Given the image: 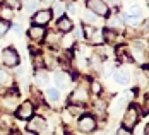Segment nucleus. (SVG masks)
<instances>
[{
    "label": "nucleus",
    "instance_id": "obj_16",
    "mask_svg": "<svg viewBox=\"0 0 149 135\" xmlns=\"http://www.w3.org/2000/svg\"><path fill=\"white\" fill-rule=\"evenodd\" d=\"M72 28L74 26H72L70 17H65V15L58 17V21H57V31H60V33H70Z\"/></svg>",
    "mask_w": 149,
    "mask_h": 135
},
{
    "label": "nucleus",
    "instance_id": "obj_31",
    "mask_svg": "<svg viewBox=\"0 0 149 135\" xmlns=\"http://www.w3.org/2000/svg\"><path fill=\"white\" fill-rule=\"evenodd\" d=\"M5 5L9 7V9H21V5H22V2L21 0H5Z\"/></svg>",
    "mask_w": 149,
    "mask_h": 135
},
{
    "label": "nucleus",
    "instance_id": "obj_9",
    "mask_svg": "<svg viewBox=\"0 0 149 135\" xmlns=\"http://www.w3.org/2000/svg\"><path fill=\"white\" fill-rule=\"evenodd\" d=\"M46 128V120L40 115H33L29 118V123H28V132H33V134H41Z\"/></svg>",
    "mask_w": 149,
    "mask_h": 135
},
{
    "label": "nucleus",
    "instance_id": "obj_38",
    "mask_svg": "<svg viewBox=\"0 0 149 135\" xmlns=\"http://www.w3.org/2000/svg\"><path fill=\"white\" fill-rule=\"evenodd\" d=\"M10 132H9V128L3 125V123H0V135H9Z\"/></svg>",
    "mask_w": 149,
    "mask_h": 135
},
{
    "label": "nucleus",
    "instance_id": "obj_10",
    "mask_svg": "<svg viewBox=\"0 0 149 135\" xmlns=\"http://www.w3.org/2000/svg\"><path fill=\"white\" fill-rule=\"evenodd\" d=\"M129 94H122L118 98H115V101H113V105H111V115L113 116H120L123 111H125V108H127V101H129Z\"/></svg>",
    "mask_w": 149,
    "mask_h": 135
},
{
    "label": "nucleus",
    "instance_id": "obj_28",
    "mask_svg": "<svg viewBox=\"0 0 149 135\" xmlns=\"http://www.w3.org/2000/svg\"><path fill=\"white\" fill-rule=\"evenodd\" d=\"M101 91H103L101 82H98L96 79H93V80H91V92H93L94 96H100V94H101Z\"/></svg>",
    "mask_w": 149,
    "mask_h": 135
},
{
    "label": "nucleus",
    "instance_id": "obj_18",
    "mask_svg": "<svg viewBox=\"0 0 149 135\" xmlns=\"http://www.w3.org/2000/svg\"><path fill=\"white\" fill-rule=\"evenodd\" d=\"M31 63L36 70H43L45 69V60H43V53L41 51H36L31 55Z\"/></svg>",
    "mask_w": 149,
    "mask_h": 135
},
{
    "label": "nucleus",
    "instance_id": "obj_29",
    "mask_svg": "<svg viewBox=\"0 0 149 135\" xmlns=\"http://www.w3.org/2000/svg\"><path fill=\"white\" fill-rule=\"evenodd\" d=\"M38 7H40V0H29V3H28V7H26L28 15H33L38 10Z\"/></svg>",
    "mask_w": 149,
    "mask_h": 135
},
{
    "label": "nucleus",
    "instance_id": "obj_3",
    "mask_svg": "<svg viewBox=\"0 0 149 135\" xmlns=\"http://www.w3.org/2000/svg\"><path fill=\"white\" fill-rule=\"evenodd\" d=\"M0 58H2V63H3L5 67H17V65H19V62H21L19 51H17L15 48H12V46H9V48L2 50Z\"/></svg>",
    "mask_w": 149,
    "mask_h": 135
},
{
    "label": "nucleus",
    "instance_id": "obj_21",
    "mask_svg": "<svg viewBox=\"0 0 149 135\" xmlns=\"http://www.w3.org/2000/svg\"><path fill=\"white\" fill-rule=\"evenodd\" d=\"M34 80H36V86L45 87L50 79H48V74H45L43 70H36V77H34Z\"/></svg>",
    "mask_w": 149,
    "mask_h": 135
},
{
    "label": "nucleus",
    "instance_id": "obj_32",
    "mask_svg": "<svg viewBox=\"0 0 149 135\" xmlns=\"http://www.w3.org/2000/svg\"><path fill=\"white\" fill-rule=\"evenodd\" d=\"M142 14V9L139 7V5H130V9H129V15H135V17H141Z\"/></svg>",
    "mask_w": 149,
    "mask_h": 135
},
{
    "label": "nucleus",
    "instance_id": "obj_39",
    "mask_svg": "<svg viewBox=\"0 0 149 135\" xmlns=\"http://www.w3.org/2000/svg\"><path fill=\"white\" fill-rule=\"evenodd\" d=\"M144 135H149V123H146V127H144Z\"/></svg>",
    "mask_w": 149,
    "mask_h": 135
},
{
    "label": "nucleus",
    "instance_id": "obj_34",
    "mask_svg": "<svg viewBox=\"0 0 149 135\" xmlns=\"http://www.w3.org/2000/svg\"><path fill=\"white\" fill-rule=\"evenodd\" d=\"M65 10L69 12V15H70V17L77 14V7H75V3H69V5H65Z\"/></svg>",
    "mask_w": 149,
    "mask_h": 135
},
{
    "label": "nucleus",
    "instance_id": "obj_5",
    "mask_svg": "<svg viewBox=\"0 0 149 135\" xmlns=\"http://www.w3.org/2000/svg\"><path fill=\"white\" fill-rule=\"evenodd\" d=\"M17 103H19V96L17 92L12 94H5L0 98V108L3 109V113H12L17 109Z\"/></svg>",
    "mask_w": 149,
    "mask_h": 135
},
{
    "label": "nucleus",
    "instance_id": "obj_14",
    "mask_svg": "<svg viewBox=\"0 0 149 135\" xmlns=\"http://www.w3.org/2000/svg\"><path fill=\"white\" fill-rule=\"evenodd\" d=\"M53 80H55V86H57L58 89H63V87L69 86L70 75L67 74V72H57V74L53 75Z\"/></svg>",
    "mask_w": 149,
    "mask_h": 135
},
{
    "label": "nucleus",
    "instance_id": "obj_22",
    "mask_svg": "<svg viewBox=\"0 0 149 135\" xmlns=\"http://www.w3.org/2000/svg\"><path fill=\"white\" fill-rule=\"evenodd\" d=\"M46 96H48V101H50V103H53V105L60 103V89H57V87L48 89L46 91Z\"/></svg>",
    "mask_w": 149,
    "mask_h": 135
},
{
    "label": "nucleus",
    "instance_id": "obj_13",
    "mask_svg": "<svg viewBox=\"0 0 149 135\" xmlns=\"http://www.w3.org/2000/svg\"><path fill=\"white\" fill-rule=\"evenodd\" d=\"M123 28H125V22L120 14H111L108 17V29L117 33V31H123Z\"/></svg>",
    "mask_w": 149,
    "mask_h": 135
},
{
    "label": "nucleus",
    "instance_id": "obj_43",
    "mask_svg": "<svg viewBox=\"0 0 149 135\" xmlns=\"http://www.w3.org/2000/svg\"><path fill=\"white\" fill-rule=\"evenodd\" d=\"M65 135H72V134H65Z\"/></svg>",
    "mask_w": 149,
    "mask_h": 135
},
{
    "label": "nucleus",
    "instance_id": "obj_1",
    "mask_svg": "<svg viewBox=\"0 0 149 135\" xmlns=\"http://www.w3.org/2000/svg\"><path fill=\"white\" fill-rule=\"evenodd\" d=\"M141 108H137L135 105H129L123 111V118H122V123H123V128H129L132 130L135 125L139 123V118H141Z\"/></svg>",
    "mask_w": 149,
    "mask_h": 135
},
{
    "label": "nucleus",
    "instance_id": "obj_23",
    "mask_svg": "<svg viewBox=\"0 0 149 135\" xmlns=\"http://www.w3.org/2000/svg\"><path fill=\"white\" fill-rule=\"evenodd\" d=\"M104 109H106V103H104L103 99H96L94 101V115H98L100 118H103L104 113H106Z\"/></svg>",
    "mask_w": 149,
    "mask_h": 135
},
{
    "label": "nucleus",
    "instance_id": "obj_24",
    "mask_svg": "<svg viewBox=\"0 0 149 135\" xmlns=\"http://www.w3.org/2000/svg\"><path fill=\"white\" fill-rule=\"evenodd\" d=\"M67 111L70 115H74V116H82L86 109H84V105H74V103H70L69 108H67Z\"/></svg>",
    "mask_w": 149,
    "mask_h": 135
},
{
    "label": "nucleus",
    "instance_id": "obj_12",
    "mask_svg": "<svg viewBox=\"0 0 149 135\" xmlns=\"http://www.w3.org/2000/svg\"><path fill=\"white\" fill-rule=\"evenodd\" d=\"M52 12L48 10V9H43V10H36L34 14H33V22L36 24V26H46L50 21H52Z\"/></svg>",
    "mask_w": 149,
    "mask_h": 135
},
{
    "label": "nucleus",
    "instance_id": "obj_7",
    "mask_svg": "<svg viewBox=\"0 0 149 135\" xmlns=\"http://www.w3.org/2000/svg\"><path fill=\"white\" fill-rule=\"evenodd\" d=\"M89 101V91L86 89V87H82V86H79V87H75L72 91V94H70V103H74V105H86Z\"/></svg>",
    "mask_w": 149,
    "mask_h": 135
},
{
    "label": "nucleus",
    "instance_id": "obj_35",
    "mask_svg": "<svg viewBox=\"0 0 149 135\" xmlns=\"http://www.w3.org/2000/svg\"><path fill=\"white\" fill-rule=\"evenodd\" d=\"M117 135H132V132H130L129 128H123V127H120L118 130H117Z\"/></svg>",
    "mask_w": 149,
    "mask_h": 135
},
{
    "label": "nucleus",
    "instance_id": "obj_26",
    "mask_svg": "<svg viewBox=\"0 0 149 135\" xmlns=\"http://www.w3.org/2000/svg\"><path fill=\"white\" fill-rule=\"evenodd\" d=\"M12 17H14V10H12V9H9L7 5L0 7V19H2V21L9 22V21H12Z\"/></svg>",
    "mask_w": 149,
    "mask_h": 135
},
{
    "label": "nucleus",
    "instance_id": "obj_8",
    "mask_svg": "<svg viewBox=\"0 0 149 135\" xmlns=\"http://www.w3.org/2000/svg\"><path fill=\"white\" fill-rule=\"evenodd\" d=\"M96 118L94 116H91V115H82V116H79V130L81 132H84V134H89V132H94L96 130Z\"/></svg>",
    "mask_w": 149,
    "mask_h": 135
},
{
    "label": "nucleus",
    "instance_id": "obj_41",
    "mask_svg": "<svg viewBox=\"0 0 149 135\" xmlns=\"http://www.w3.org/2000/svg\"><path fill=\"white\" fill-rule=\"evenodd\" d=\"M9 135H19V132H10Z\"/></svg>",
    "mask_w": 149,
    "mask_h": 135
},
{
    "label": "nucleus",
    "instance_id": "obj_11",
    "mask_svg": "<svg viewBox=\"0 0 149 135\" xmlns=\"http://www.w3.org/2000/svg\"><path fill=\"white\" fill-rule=\"evenodd\" d=\"M45 34H46L45 26H36V24H33L29 29H28V36H29V39L33 43H41V41L45 39Z\"/></svg>",
    "mask_w": 149,
    "mask_h": 135
},
{
    "label": "nucleus",
    "instance_id": "obj_4",
    "mask_svg": "<svg viewBox=\"0 0 149 135\" xmlns=\"http://www.w3.org/2000/svg\"><path fill=\"white\" fill-rule=\"evenodd\" d=\"M82 33H84L86 41H89L93 45H101V43H104L103 41V29H98L94 26H88L86 24L82 28Z\"/></svg>",
    "mask_w": 149,
    "mask_h": 135
},
{
    "label": "nucleus",
    "instance_id": "obj_40",
    "mask_svg": "<svg viewBox=\"0 0 149 135\" xmlns=\"http://www.w3.org/2000/svg\"><path fill=\"white\" fill-rule=\"evenodd\" d=\"M110 3H113V5H117V3H120V0H108Z\"/></svg>",
    "mask_w": 149,
    "mask_h": 135
},
{
    "label": "nucleus",
    "instance_id": "obj_37",
    "mask_svg": "<svg viewBox=\"0 0 149 135\" xmlns=\"http://www.w3.org/2000/svg\"><path fill=\"white\" fill-rule=\"evenodd\" d=\"M9 29L14 31V33H21V24H19V22H15V24H12V26H9Z\"/></svg>",
    "mask_w": 149,
    "mask_h": 135
},
{
    "label": "nucleus",
    "instance_id": "obj_36",
    "mask_svg": "<svg viewBox=\"0 0 149 135\" xmlns=\"http://www.w3.org/2000/svg\"><path fill=\"white\" fill-rule=\"evenodd\" d=\"M74 38H79V39H82V38H84L82 28H75V31H74Z\"/></svg>",
    "mask_w": 149,
    "mask_h": 135
},
{
    "label": "nucleus",
    "instance_id": "obj_17",
    "mask_svg": "<svg viewBox=\"0 0 149 135\" xmlns=\"http://www.w3.org/2000/svg\"><path fill=\"white\" fill-rule=\"evenodd\" d=\"M14 86V79L5 69H0V87H12Z\"/></svg>",
    "mask_w": 149,
    "mask_h": 135
},
{
    "label": "nucleus",
    "instance_id": "obj_15",
    "mask_svg": "<svg viewBox=\"0 0 149 135\" xmlns=\"http://www.w3.org/2000/svg\"><path fill=\"white\" fill-rule=\"evenodd\" d=\"M113 77H115V82L120 84V86H127L130 82V74L125 70V69H118L113 72Z\"/></svg>",
    "mask_w": 149,
    "mask_h": 135
},
{
    "label": "nucleus",
    "instance_id": "obj_42",
    "mask_svg": "<svg viewBox=\"0 0 149 135\" xmlns=\"http://www.w3.org/2000/svg\"><path fill=\"white\" fill-rule=\"evenodd\" d=\"M146 2H148V5H149V0H146Z\"/></svg>",
    "mask_w": 149,
    "mask_h": 135
},
{
    "label": "nucleus",
    "instance_id": "obj_19",
    "mask_svg": "<svg viewBox=\"0 0 149 135\" xmlns=\"http://www.w3.org/2000/svg\"><path fill=\"white\" fill-rule=\"evenodd\" d=\"M60 45H62L63 50H70V48H74L75 46L74 34H70V33H63V38L60 39Z\"/></svg>",
    "mask_w": 149,
    "mask_h": 135
},
{
    "label": "nucleus",
    "instance_id": "obj_30",
    "mask_svg": "<svg viewBox=\"0 0 149 135\" xmlns=\"http://www.w3.org/2000/svg\"><path fill=\"white\" fill-rule=\"evenodd\" d=\"M45 39H46V43H48L50 46H55L57 43H58V36H55V31L46 33V34H45Z\"/></svg>",
    "mask_w": 149,
    "mask_h": 135
},
{
    "label": "nucleus",
    "instance_id": "obj_44",
    "mask_svg": "<svg viewBox=\"0 0 149 135\" xmlns=\"http://www.w3.org/2000/svg\"><path fill=\"white\" fill-rule=\"evenodd\" d=\"M21 2H22V0H21Z\"/></svg>",
    "mask_w": 149,
    "mask_h": 135
},
{
    "label": "nucleus",
    "instance_id": "obj_2",
    "mask_svg": "<svg viewBox=\"0 0 149 135\" xmlns=\"http://www.w3.org/2000/svg\"><path fill=\"white\" fill-rule=\"evenodd\" d=\"M88 10H91L93 14H96L98 17H108L110 14V7L106 3V0H86Z\"/></svg>",
    "mask_w": 149,
    "mask_h": 135
},
{
    "label": "nucleus",
    "instance_id": "obj_20",
    "mask_svg": "<svg viewBox=\"0 0 149 135\" xmlns=\"http://www.w3.org/2000/svg\"><path fill=\"white\" fill-rule=\"evenodd\" d=\"M82 21H84L88 26H94V24H98V22L101 21V17H98L96 14H93L91 10H88V12L82 14Z\"/></svg>",
    "mask_w": 149,
    "mask_h": 135
},
{
    "label": "nucleus",
    "instance_id": "obj_6",
    "mask_svg": "<svg viewBox=\"0 0 149 135\" xmlns=\"http://www.w3.org/2000/svg\"><path fill=\"white\" fill-rule=\"evenodd\" d=\"M34 103L33 101H24V103H21V105L17 106V109H15V116L19 118V120H29L31 116L34 115Z\"/></svg>",
    "mask_w": 149,
    "mask_h": 135
},
{
    "label": "nucleus",
    "instance_id": "obj_25",
    "mask_svg": "<svg viewBox=\"0 0 149 135\" xmlns=\"http://www.w3.org/2000/svg\"><path fill=\"white\" fill-rule=\"evenodd\" d=\"M103 41L108 45H113L117 43V33L111 29H103Z\"/></svg>",
    "mask_w": 149,
    "mask_h": 135
},
{
    "label": "nucleus",
    "instance_id": "obj_27",
    "mask_svg": "<svg viewBox=\"0 0 149 135\" xmlns=\"http://www.w3.org/2000/svg\"><path fill=\"white\" fill-rule=\"evenodd\" d=\"M52 15H55V17H62V15L65 14V3L63 2H57V3H53V7H52Z\"/></svg>",
    "mask_w": 149,
    "mask_h": 135
},
{
    "label": "nucleus",
    "instance_id": "obj_33",
    "mask_svg": "<svg viewBox=\"0 0 149 135\" xmlns=\"http://www.w3.org/2000/svg\"><path fill=\"white\" fill-rule=\"evenodd\" d=\"M7 31H9V22H5V21L0 19V38L3 34H7Z\"/></svg>",
    "mask_w": 149,
    "mask_h": 135
}]
</instances>
